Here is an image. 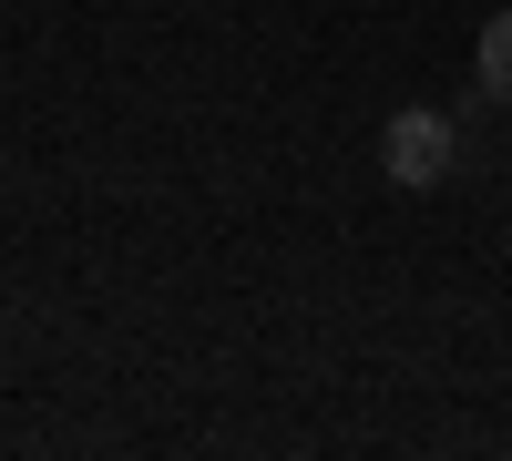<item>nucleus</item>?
<instances>
[{
  "mask_svg": "<svg viewBox=\"0 0 512 461\" xmlns=\"http://www.w3.org/2000/svg\"><path fill=\"white\" fill-rule=\"evenodd\" d=\"M451 164H461V113H431V103H400L390 123H379V175H390V185H441L451 175Z\"/></svg>",
  "mask_w": 512,
  "mask_h": 461,
  "instance_id": "nucleus-1",
  "label": "nucleus"
},
{
  "mask_svg": "<svg viewBox=\"0 0 512 461\" xmlns=\"http://www.w3.org/2000/svg\"><path fill=\"white\" fill-rule=\"evenodd\" d=\"M472 82H482L492 103H512V11H492V21H482V52H472Z\"/></svg>",
  "mask_w": 512,
  "mask_h": 461,
  "instance_id": "nucleus-2",
  "label": "nucleus"
}]
</instances>
